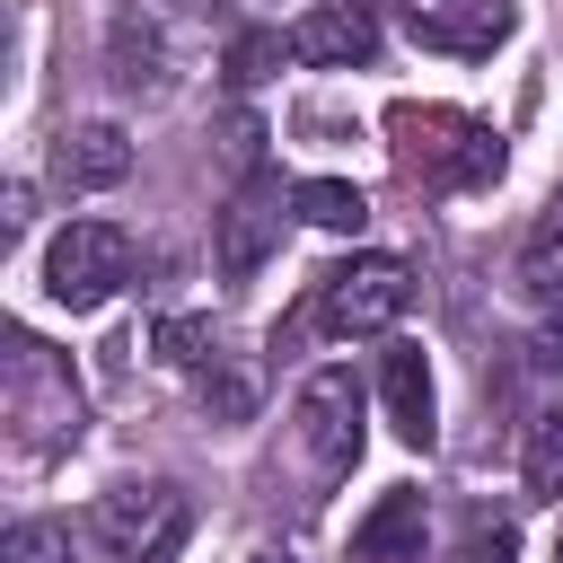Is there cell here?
Listing matches in <instances>:
<instances>
[{
	"label": "cell",
	"instance_id": "6da1fadb",
	"mask_svg": "<svg viewBox=\"0 0 563 563\" xmlns=\"http://www.w3.org/2000/svg\"><path fill=\"white\" fill-rule=\"evenodd\" d=\"M387 158L413 194H475L501 176V132L484 114H457V106H387Z\"/></svg>",
	"mask_w": 563,
	"mask_h": 563
},
{
	"label": "cell",
	"instance_id": "7a4b0ae2",
	"mask_svg": "<svg viewBox=\"0 0 563 563\" xmlns=\"http://www.w3.org/2000/svg\"><path fill=\"white\" fill-rule=\"evenodd\" d=\"M405 308H413V264H405V255H387V246H361V255H343V264H325V273H317L308 308H299L290 325H273V352H282V343H299V334H334V343L396 334V317H405Z\"/></svg>",
	"mask_w": 563,
	"mask_h": 563
},
{
	"label": "cell",
	"instance_id": "3957f363",
	"mask_svg": "<svg viewBox=\"0 0 563 563\" xmlns=\"http://www.w3.org/2000/svg\"><path fill=\"white\" fill-rule=\"evenodd\" d=\"M0 413H9V431H18V457H53V449H70L79 422H88L79 369H70L44 334H26V325H9V352H0Z\"/></svg>",
	"mask_w": 563,
	"mask_h": 563
},
{
	"label": "cell",
	"instance_id": "277c9868",
	"mask_svg": "<svg viewBox=\"0 0 563 563\" xmlns=\"http://www.w3.org/2000/svg\"><path fill=\"white\" fill-rule=\"evenodd\" d=\"M88 528H97V545H106L114 563H176V545H185L194 510H185V493H176L167 475H132V484L97 493Z\"/></svg>",
	"mask_w": 563,
	"mask_h": 563
},
{
	"label": "cell",
	"instance_id": "5b68a950",
	"mask_svg": "<svg viewBox=\"0 0 563 563\" xmlns=\"http://www.w3.org/2000/svg\"><path fill=\"white\" fill-rule=\"evenodd\" d=\"M132 282V238L114 229V220H70L53 246H44V290H53V308H106L114 290Z\"/></svg>",
	"mask_w": 563,
	"mask_h": 563
},
{
	"label": "cell",
	"instance_id": "8992f818",
	"mask_svg": "<svg viewBox=\"0 0 563 563\" xmlns=\"http://www.w3.org/2000/svg\"><path fill=\"white\" fill-rule=\"evenodd\" d=\"M361 422H369V396H361L352 369H317V378L299 387V440H308V466H317L325 484L361 466V440H369Z\"/></svg>",
	"mask_w": 563,
	"mask_h": 563
},
{
	"label": "cell",
	"instance_id": "52a82bcc",
	"mask_svg": "<svg viewBox=\"0 0 563 563\" xmlns=\"http://www.w3.org/2000/svg\"><path fill=\"white\" fill-rule=\"evenodd\" d=\"M282 185L273 176H246L229 202H220V220H211V264H220V282H255L264 273V255L282 246Z\"/></svg>",
	"mask_w": 563,
	"mask_h": 563
},
{
	"label": "cell",
	"instance_id": "ba28073f",
	"mask_svg": "<svg viewBox=\"0 0 563 563\" xmlns=\"http://www.w3.org/2000/svg\"><path fill=\"white\" fill-rule=\"evenodd\" d=\"M396 26H405L422 53L484 62L493 44H510V0H396Z\"/></svg>",
	"mask_w": 563,
	"mask_h": 563
},
{
	"label": "cell",
	"instance_id": "9c48e42d",
	"mask_svg": "<svg viewBox=\"0 0 563 563\" xmlns=\"http://www.w3.org/2000/svg\"><path fill=\"white\" fill-rule=\"evenodd\" d=\"M282 44H290V62H308V70H361V62L378 53V18H369V0H317L308 18L282 26Z\"/></svg>",
	"mask_w": 563,
	"mask_h": 563
},
{
	"label": "cell",
	"instance_id": "30bf717a",
	"mask_svg": "<svg viewBox=\"0 0 563 563\" xmlns=\"http://www.w3.org/2000/svg\"><path fill=\"white\" fill-rule=\"evenodd\" d=\"M378 405H387V431H396L405 449H431V440H440V405H431V361H422V343H405V334L378 343Z\"/></svg>",
	"mask_w": 563,
	"mask_h": 563
},
{
	"label": "cell",
	"instance_id": "8fae6325",
	"mask_svg": "<svg viewBox=\"0 0 563 563\" xmlns=\"http://www.w3.org/2000/svg\"><path fill=\"white\" fill-rule=\"evenodd\" d=\"M132 176V141L123 123H70L53 141V185L62 194H97V185H123Z\"/></svg>",
	"mask_w": 563,
	"mask_h": 563
},
{
	"label": "cell",
	"instance_id": "7c38bea8",
	"mask_svg": "<svg viewBox=\"0 0 563 563\" xmlns=\"http://www.w3.org/2000/svg\"><path fill=\"white\" fill-rule=\"evenodd\" d=\"M106 62H114V88H123V97H167V35H158L150 9H123V18H114Z\"/></svg>",
	"mask_w": 563,
	"mask_h": 563
},
{
	"label": "cell",
	"instance_id": "4fadbf2b",
	"mask_svg": "<svg viewBox=\"0 0 563 563\" xmlns=\"http://www.w3.org/2000/svg\"><path fill=\"white\" fill-rule=\"evenodd\" d=\"M352 563H422V493L413 484L378 493V510L352 528Z\"/></svg>",
	"mask_w": 563,
	"mask_h": 563
},
{
	"label": "cell",
	"instance_id": "5bb4252c",
	"mask_svg": "<svg viewBox=\"0 0 563 563\" xmlns=\"http://www.w3.org/2000/svg\"><path fill=\"white\" fill-rule=\"evenodd\" d=\"M519 299L563 308V194L537 211V229L519 238Z\"/></svg>",
	"mask_w": 563,
	"mask_h": 563
},
{
	"label": "cell",
	"instance_id": "9a60e30c",
	"mask_svg": "<svg viewBox=\"0 0 563 563\" xmlns=\"http://www.w3.org/2000/svg\"><path fill=\"white\" fill-rule=\"evenodd\" d=\"M290 211H299L308 229L361 238V220H369V194H361V185H343V176H299V185H290Z\"/></svg>",
	"mask_w": 563,
	"mask_h": 563
},
{
	"label": "cell",
	"instance_id": "2e32d148",
	"mask_svg": "<svg viewBox=\"0 0 563 563\" xmlns=\"http://www.w3.org/2000/svg\"><path fill=\"white\" fill-rule=\"evenodd\" d=\"M519 484H528L537 501H563V405H545V413L528 422V440H519Z\"/></svg>",
	"mask_w": 563,
	"mask_h": 563
},
{
	"label": "cell",
	"instance_id": "e0dca14e",
	"mask_svg": "<svg viewBox=\"0 0 563 563\" xmlns=\"http://www.w3.org/2000/svg\"><path fill=\"white\" fill-rule=\"evenodd\" d=\"M150 343H158V361H167V369H194V378L220 361V334H211V317H158V325H150Z\"/></svg>",
	"mask_w": 563,
	"mask_h": 563
},
{
	"label": "cell",
	"instance_id": "ac0fdd59",
	"mask_svg": "<svg viewBox=\"0 0 563 563\" xmlns=\"http://www.w3.org/2000/svg\"><path fill=\"white\" fill-rule=\"evenodd\" d=\"M0 563H70V528L62 519H18L0 537Z\"/></svg>",
	"mask_w": 563,
	"mask_h": 563
},
{
	"label": "cell",
	"instance_id": "d6986e66",
	"mask_svg": "<svg viewBox=\"0 0 563 563\" xmlns=\"http://www.w3.org/2000/svg\"><path fill=\"white\" fill-rule=\"evenodd\" d=\"M510 545H519V537H510V519H484V510H475V519H466L457 563H510Z\"/></svg>",
	"mask_w": 563,
	"mask_h": 563
},
{
	"label": "cell",
	"instance_id": "ffe728a7",
	"mask_svg": "<svg viewBox=\"0 0 563 563\" xmlns=\"http://www.w3.org/2000/svg\"><path fill=\"white\" fill-rule=\"evenodd\" d=\"M282 53H290V44H282V35H238V53H229V79H238V88H246V79H264V70H273V62H282Z\"/></svg>",
	"mask_w": 563,
	"mask_h": 563
},
{
	"label": "cell",
	"instance_id": "44dd1931",
	"mask_svg": "<svg viewBox=\"0 0 563 563\" xmlns=\"http://www.w3.org/2000/svg\"><path fill=\"white\" fill-rule=\"evenodd\" d=\"M528 369H537V378H545V387L563 396V325H545V334L528 343Z\"/></svg>",
	"mask_w": 563,
	"mask_h": 563
},
{
	"label": "cell",
	"instance_id": "7402d4cb",
	"mask_svg": "<svg viewBox=\"0 0 563 563\" xmlns=\"http://www.w3.org/2000/svg\"><path fill=\"white\" fill-rule=\"evenodd\" d=\"M255 563H290V554H255Z\"/></svg>",
	"mask_w": 563,
	"mask_h": 563
}]
</instances>
